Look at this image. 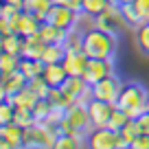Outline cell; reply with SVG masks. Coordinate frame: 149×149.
Masks as SVG:
<instances>
[{"mask_svg":"<svg viewBox=\"0 0 149 149\" xmlns=\"http://www.w3.org/2000/svg\"><path fill=\"white\" fill-rule=\"evenodd\" d=\"M0 79H2V72H0Z\"/></svg>","mask_w":149,"mask_h":149,"instance_id":"obj_48","label":"cell"},{"mask_svg":"<svg viewBox=\"0 0 149 149\" xmlns=\"http://www.w3.org/2000/svg\"><path fill=\"white\" fill-rule=\"evenodd\" d=\"M116 5H130V2H136V0H114Z\"/></svg>","mask_w":149,"mask_h":149,"instance_id":"obj_44","label":"cell"},{"mask_svg":"<svg viewBox=\"0 0 149 149\" xmlns=\"http://www.w3.org/2000/svg\"><path fill=\"white\" fill-rule=\"evenodd\" d=\"M79 13H81V11L70 9L68 5H53L51 11H48V15H46V22H51V24H55V26L68 31V29L77 26V22H79Z\"/></svg>","mask_w":149,"mask_h":149,"instance_id":"obj_8","label":"cell"},{"mask_svg":"<svg viewBox=\"0 0 149 149\" xmlns=\"http://www.w3.org/2000/svg\"><path fill=\"white\" fill-rule=\"evenodd\" d=\"M13 116H15V107L13 103L7 99V101H0V127L2 125H9L13 123Z\"/></svg>","mask_w":149,"mask_h":149,"instance_id":"obj_35","label":"cell"},{"mask_svg":"<svg viewBox=\"0 0 149 149\" xmlns=\"http://www.w3.org/2000/svg\"><path fill=\"white\" fill-rule=\"evenodd\" d=\"M130 149H149V134H138V138L132 143Z\"/></svg>","mask_w":149,"mask_h":149,"instance_id":"obj_38","label":"cell"},{"mask_svg":"<svg viewBox=\"0 0 149 149\" xmlns=\"http://www.w3.org/2000/svg\"><path fill=\"white\" fill-rule=\"evenodd\" d=\"M134 5H136V9H138L140 22H149V0H136Z\"/></svg>","mask_w":149,"mask_h":149,"instance_id":"obj_37","label":"cell"},{"mask_svg":"<svg viewBox=\"0 0 149 149\" xmlns=\"http://www.w3.org/2000/svg\"><path fill=\"white\" fill-rule=\"evenodd\" d=\"M66 33H68L66 29H59V26H55V24L46 22V20L40 24V35H42V40L46 44H64Z\"/></svg>","mask_w":149,"mask_h":149,"instance_id":"obj_15","label":"cell"},{"mask_svg":"<svg viewBox=\"0 0 149 149\" xmlns=\"http://www.w3.org/2000/svg\"><path fill=\"white\" fill-rule=\"evenodd\" d=\"M94 26L118 35V33L127 26V22H125V18H123V13H121V7H118L116 2H112L103 13H99L97 18H94Z\"/></svg>","mask_w":149,"mask_h":149,"instance_id":"obj_5","label":"cell"},{"mask_svg":"<svg viewBox=\"0 0 149 149\" xmlns=\"http://www.w3.org/2000/svg\"><path fill=\"white\" fill-rule=\"evenodd\" d=\"M107 74H114V59H99V57H88V64L84 70V79L90 86L105 79Z\"/></svg>","mask_w":149,"mask_h":149,"instance_id":"obj_9","label":"cell"},{"mask_svg":"<svg viewBox=\"0 0 149 149\" xmlns=\"http://www.w3.org/2000/svg\"><path fill=\"white\" fill-rule=\"evenodd\" d=\"M116 103L110 101H101V99H88V112H90V121H92V127H107L110 123V116L114 112Z\"/></svg>","mask_w":149,"mask_h":149,"instance_id":"obj_10","label":"cell"},{"mask_svg":"<svg viewBox=\"0 0 149 149\" xmlns=\"http://www.w3.org/2000/svg\"><path fill=\"white\" fill-rule=\"evenodd\" d=\"M0 130H2V127H0Z\"/></svg>","mask_w":149,"mask_h":149,"instance_id":"obj_49","label":"cell"},{"mask_svg":"<svg viewBox=\"0 0 149 149\" xmlns=\"http://www.w3.org/2000/svg\"><path fill=\"white\" fill-rule=\"evenodd\" d=\"M61 90H64L72 101H79V99L88 101V99L92 97V86H90L84 77H74V74H68V79L61 84Z\"/></svg>","mask_w":149,"mask_h":149,"instance_id":"obj_11","label":"cell"},{"mask_svg":"<svg viewBox=\"0 0 149 149\" xmlns=\"http://www.w3.org/2000/svg\"><path fill=\"white\" fill-rule=\"evenodd\" d=\"M2 81H5L9 94H15V92H20V90H24V88H26V84H29L26 74H24L20 68L13 70V72H9V74H2Z\"/></svg>","mask_w":149,"mask_h":149,"instance_id":"obj_19","label":"cell"},{"mask_svg":"<svg viewBox=\"0 0 149 149\" xmlns=\"http://www.w3.org/2000/svg\"><path fill=\"white\" fill-rule=\"evenodd\" d=\"M18 68H20V55H13V53H7V51L0 53V72L2 74H9Z\"/></svg>","mask_w":149,"mask_h":149,"instance_id":"obj_29","label":"cell"},{"mask_svg":"<svg viewBox=\"0 0 149 149\" xmlns=\"http://www.w3.org/2000/svg\"><path fill=\"white\" fill-rule=\"evenodd\" d=\"M13 123H18L20 127H31L35 123V116H33V112L29 107H15V116H13Z\"/></svg>","mask_w":149,"mask_h":149,"instance_id":"obj_34","label":"cell"},{"mask_svg":"<svg viewBox=\"0 0 149 149\" xmlns=\"http://www.w3.org/2000/svg\"><path fill=\"white\" fill-rule=\"evenodd\" d=\"M40 24H42V20L37 18V15H33V13H29V11L22 9L15 33H20V35L26 37V35H31V33H37V31H40Z\"/></svg>","mask_w":149,"mask_h":149,"instance_id":"obj_18","label":"cell"},{"mask_svg":"<svg viewBox=\"0 0 149 149\" xmlns=\"http://www.w3.org/2000/svg\"><path fill=\"white\" fill-rule=\"evenodd\" d=\"M61 64H64V68H66V72H68V74L84 77L86 64H88V55H86L84 51H66Z\"/></svg>","mask_w":149,"mask_h":149,"instance_id":"obj_12","label":"cell"},{"mask_svg":"<svg viewBox=\"0 0 149 149\" xmlns=\"http://www.w3.org/2000/svg\"><path fill=\"white\" fill-rule=\"evenodd\" d=\"M26 86L37 94V99H46V97H48V92H51V86H48V81L44 79L42 74H40V77H33V79H29V84H26Z\"/></svg>","mask_w":149,"mask_h":149,"instance_id":"obj_32","label":"cell"},{"mask_svg":"<svg viewBox=\"0 0 149 149\" xmlns=\"http://www.w3.org/2000/svg\"><path fill=\"white\" fill-rule=\"evenodd\" d=\"M130 121V116H127L125 112L121 110V107H114V112H112V116H110V123H107V127H112V130H116V132H121L123 130V125Z\"/></svg>","mask_w":149,"mask_h":149,"instance_id":"obj_36","label":"cell"},{"mask_svg":"<svg viewBox=\"0 0 149 149\" xmlns=\"http://www.w3.org/2000/svg\"><path fill=\"white\" fill-rule=\"evenodd\" d=\"M0 136L9 143V147H24V127H20L18 123H9V125H2Z\"/></svg>","mask_w":149,"mask_h":149,"instance_id":"obj_16","label":"cell"},{"mask_svg":"<svg viewBox=\"0 0 149 149\" xmlns=\"http://www.w3.org/2000/svg\"><path fill=\"white\" fill-rule=\"evenodd\" d=\"M112 2H114V0H84V5H81V13L94 20L99 13H103Z\"/></svg>","mask_w":149,"mask_h":149,"instance_id":"obj_23","label":"cell"},{"mask_svg":"<svg viewBox=\"0 0 149 149\" xmlns=\"http://www.w3.org/2000/svg\"><path fill=\"white\" fill-rule=\"evenodd\" d=\"M46 99L51 101V105H53V107H61V110H68V107L74 103V101H72V99H70L61 88H51V92H48V97H46Z\"/></svg>","mask_w":149,"mask_h":149,"instance_id":"obj_26","label":"cell"},{"mask_svg":"<svg viewBox=\"0 0 149 149\" xmlns=\"http://www.w3.org/2000/svg\"><path fill=\"white\" fill-rule=\"evenodd\" d=\"M66 55L64 44H46L42 53V61L44 64H55V61H61Z\"/></svg>","mask_w":149,"mask_h":149,"instance_id":"obj_25","label":"cell"},{"mask_svg":"<svg viewBox=\"0 0 149 149\" xmlns=\"http://www.w3.org/2000/svg\"><path fill=\"white\" fill-rule=\"evenodd\" d=\"M68 0H53V5H66Z\"/></svg>","mask_w":149,"mask_h":149,"instance_id":"obj_45","label":"cell"},{"mask_svg":"<svg viewBox=\"0 0 149 149\" xmlns=\"http://www.w3.org/2000/svg\"><path fill=\"white\" fill-rule=\"evenodd\" d=\"M51 110H53V105H51L48 99H37L35 105L31 107L33 116H35V123H44L48 118V114H51Z\"/></svg>","mask_w":149,"mask_h":149,"instance_id":"obj_31","label":"cell"},{"mask_svg":"<svg viewBox=\"0 0 149 149\" xmlns=\"http://www.w3.org/2000/svg\"><path fill=\"white\" fill-rule=\"evenodd\" d=\"M57 136V127L48 123H33L24 130V147H55Z\"/></svg>","mask_w":149,"mask_h":149,"instance_id":"obj_3","label":"cell"},{"mask_svg":"<svg viewBox=\"0 0 149 149\" xmlns=\"http://www.w3.org/2000/svg\"><path fill=\"white\" fill-rule=\"evenodd\" d=\"M118 51V35L110 31H103L99 26H90L84 31V53L88 57L99 59H114Z\"/></svg>","mask_w":149,"mask_h":149,"instance_id":"obj_1","label":"cell"},{"mask_svg":"<svg viewBox=\"0 0 149 149\" xmlns=\"http://www.w3.org/2000/svg\"><path fill=\"white\" fill-rule=\"evenodd\" d=\"M22 42H24V35H20V33H15V31L7 33V35L2 37L5 51L7 53H13V55H20V53H22Z\"/></svg>","mask_w":149,"mask_h":149,"instance_id":"obj_28","label":"cell"},{"mask_svg":"<svg viewBox=\"0 0 149 149\" xmlns=\"http://www.w3.org/2000/svg\"><path fill=\"white\" fill-rule=\"evenodd\" d=\"M51 7H53V0H24L22 9L29 11V13H33V15H37V18L44 22L48 11H51Z\"/></svg>","mask_w":149,"mask_h":149,"instance_id":"obj_20","label":"cell"},{"mask_svg":"<svg viewBox=\"0 0 149 149\" xmlns=\"http://www.w3.org/2000/svg\"><path fill=\"white\" fill-rule=\"evenodd\" d=\"M66 5H68L70 9H74V11H81V5H84V0H68Z\"/></svg>","mask_w":149,"mask_h":149,"instance_id":"obj_41","label":"cell"},{"mask_svg":"<svg viewBox=\"0 0 149 149\" xmlns=\"http://www.w3.org/2000/svg\"><path fill=\"white\" fill-rule=\"evenodd\" d=\"M123 88V81L116 72L114 74H107L105 79L92 84V97L94 99H101V101H110V103H116L118 92Z\"/></svg>","mask_w":149,"mask_h":149,"instance_id":"obj_6","label":"cell"},{"mask_svg":"<svg viewBox=\"0 0 149 149\" xmlns=\"http://www.w3.org/2000/svg\"><path fill=\"white\" fill-rule=\"evenodd\" d=\"M121 7V13H123V18H125V22H127V26H138V24H143L140 22V15H138V9H136V5L134 2H130V5H118Z\"/></svg>","mask_w":149,"mask_h":149,"instance_id":"obj_33","label":"cell"},{"mask_svg":"<svg viewBox=\"0 0 149 149\" xmlns=\"http://www.w3.org/2000/svg\"><path fill=\"white\" fill-rule=\"evenodd\" d=\"M0 147H2V149H11V147H9V143H7L2 136H0Z\"/></svg>","mask_w":149,"mask_h":149,"instance_id":"obj_43","label":"cell"},{"mask_svg":"<svg viewBox=\"0 0 149 149\" xmlns=\"http://www.w3.org/2000/svg\"><path fill=\"white\" fill-rule=\"evenodd\" d=\"M118 134H121L123 147H132V143H134V140L138 138V134H140V127H138V123H136V118H130Z\"/></svg>","mask_w":149,"mask_h":149,"instance_id":"obj_24","label":"cell"},{"mask_svg":"<svg viewBox=\"0 0 149 149\" xmlns=\"http://www.w3.org/2000/svg\"><path fill=\"white\" fill-rule=\"evenodd\" d=\"M11 94H9V90H7V86H5V81L0 79V101H7Z\"/></svg>","mask_w":149,"mask_h":149,"instance_id":"obj_40","label":"cell"},{"mask_svg":"<svg viewBox=\"0 0 149 149\" xmlns=\"http://www.w3.org/2000/svg\"><path fill=\"white\" fill-rule=\"evenodd\" d=\"M88 145V134L84 132H74V134H59L55 140L57 149H74V147H84Z\"/></svg>","mask_w":149,"mask_h":149,"instance_id":"obj_17","label":"cell"},{"mask_svg":"<svg viewBox=\"0 0 149 149\" xmlns=\"http://www.w3.org/2000/svg\"><path fill=\"white\" fill-rule=\"evenodd\" d=\"M42 77L48 81L51 88H61V84L68 79V72H66V68H64L61 61H55V64H44Z\"/></svg>","mask_w":149,"mask_h":149,"instance_id":"obj_14","label":"cell"},{"mask_svg":"<svg viewBox=\"0 0 149 149\" xmlns=\"http://www.w3.org/2000/svg\"><path fill=\"white\" fill-rule=\"evenodd\" d=\"M44 46H46V42L42 40L40 31H37V33H31V35L24 37V42H22V53H20V57H33V59H42Z\"/></svg>","mask_w":149,"mask_h":149,"instance_id":"obj_13","label":"cell"},{"mask_svg":"<svg viewBox=\"0 0 149 149\" xmlns=\"http://www.w3.org/2000/svg\"><path fill=\"white\" fill-rule=\"evenodd\" d=\"M20 70L26 74V79L40 77L44 72V61L42 59H33V57H20Z\"/></svg>","mask_w":149,"mask_h":149,"instance_id":"obj_21","label":"cell"},{"mask_svg":"<svg viewBox=\"0 0 149 149\" xmlns=\"http://www.w3.org/2000/svg\"><path fill=\"white\" fill-rule=\"evenodd\" d=\"M147 112H149V94H147Z\"/></svg>","mask_w":149,"mask_h":149,"instance_id":"obj_47","label":"cell"},{"mask_svg":"<svg viewBox=\"0 0 149 149\" xmlns=\"http://www.w3.org/2000/svg\"><path fill=\"white\" fill-rule=\"evenodd\" d=\"M66 121H68L74 130L84 132V134H90L92 121H90V112H88V101H84V99L74 101L72 105L66 110Z\"/></svg>","mask_w":149,"mask_h":149,"instance_id":"obj_7","label":"cell"},{"mask_svg":"<svg viewBox=\"0 0 149 149\" xmlns=\"http://www.w3.org/2000/svg\"><path fill=\"white\" fill-rule=\"evenodd\" d=\"M9 101L13 103V107H29V110H31V107L35 105V101H37V94H35V92H33V90L26 86L24 90H20V92L11 94Z\"/></svg>","mask_w":149,"mask_h":149,"instance_id":"obj_22","label":"cell"},{"mask_svg":"<svg viewBox=\"0 0 149 149\" xmlns=\"http://www.w3.org/2000/svg\"><path fill=\"white\" fill-rule=\"evenodd\" d=\"M136 46L143 55H149V22L136 26Z\"/></svg>","mask_w":149,"mask_h":149,"instance_id":"obj_30","label":"cell"},{"mask_svg":"<svg viewBox=\"0 0 149 149\" xmlns=\"http://www.w3.org/2000/svg\"><path fill=\"white\" fill-rule=\"evenodd\" d=\"M147 94L149 90L136 81H125L118 92L116 107H121L130 118H138L143 112H147Z\"/></svg>","mask_w":149,"mask_h":149,"instance_id":"obj_2","label":"cell"},{"mask_svg":"<svg viewBox=\"0 0 149 149\" xmlns=\"http://www.w3.org/2000/svg\"><path fill=\"white\" fill-rule=\"evenodd\" d=\"M136 123H138V127H140V134H149V112H143V114L136 118Z\"/></svg>","mask_w":149,"mask_h":149,"instance_id":"obj_39","label":"cell"},{"mask_svg":"<svg viewBox=\"0 0 149 149\" xmlns=\"http://www.w3.org/2000/svg\"><path fill=\"white\" fill-rule=\"evenodd\" d=\"M64 48L66 51H84V31H77V29H68L64 40Z\"/></svg>","mask_w":149,"mask_h":149,"instance_id":"obj_27","label":"cell"},{"mask_svg":"<svg viewBox=\"0 0 149 149\" xmlns=\"http://www.w3.org/2000/svg\"><path fill=\"white\" fill-rule=\"evenodd\" d=\"M2 5H5V0H0V11H2Z\"/></svg>","mask_w":149,"mask_h":149,"instance_id":"obj_46","label":"cell"},{"mask_svg":"<svg viewBox=\"0 0 149 149\" xmlns=\"http://www.w3.org/2000/svg\"><path fill=\"white\" fill-rule=\"evenodd\" d=\"M9 5H15V7H24V0H5Z\"/></svg>","mask_w":149,"mask_h":149,"instance_id":"obj_42","label":"cell"},{"mask_svg":"<svg viewBox=\"0 0 149 149\" xmlns=\"http://www.w3.org/2000/svg\"><path fill=\"white\" fill-rule=\"evenodd\" d=\"M88 147L92 149H123L121 134L112 127H92L88 134Z\"/></svg>","mask_w":149,"mask_h":149,"instance_id":"obj_4","label":"cell"}]
</instances>
